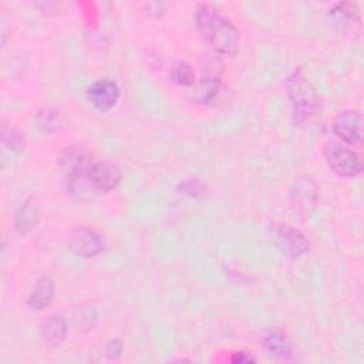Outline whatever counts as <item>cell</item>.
Instances as JSON below:
<instances>
[{
	"instance_id": "cell-1",
	"label": "cell",
	"mask_w": 364,
	"mask_h": 364,
	"mask_svg": "<svg viewBox=\"0 0 364 364\" xmlns=\"http://www.w3.org/2000/svg\"><path fill=\"white\" fill-rule=\"evenodd\" d=\"M195 24L210 47L226 57L240 50V34L233 23L212 4H200L195 11Z\"/></svg>"
},
{
	"instance_id": "cell-2",
	"label": "cell",
	"mask_w": 364,
	"mask_h": 364,
	"mask_svg": "<svg viewBox=\"0 0 364 364\" xmlns=\"http://www.w3.org/2000/svg\"><path fill=\"white\" fill-rule=\"evenodd\" d=\"M286 90L296 124H303L320 109L318 94L300 68H296L289 74Z\"/></svg>"
},
{
	"instance_id": "cell-3",
	"label": "cell",
	"mask_w": 364,
	"mask_h": 364,
	"mask_svg": "<svg viewBox=\"0 0 364 364\" xmlns=\"http://www.w3.org/2000/svg\"><path fill=\"white\" fill-rule=\"evenodd\" d=\"M323 155L327 166L338 176L353 178L361 172V159L360 156L337 141L326 142L323 148Z\"/></svg>"
},
{
	"instance_id": "cell-4",
	"label": "cell",
	"mask_w": 364,
	"mask_h": 364,
	"mask_svg": "<svg viewBox=\"0 0 364 364\" xmlns=\"http://www.w3.org/2000/svg\"><path fill=\"white\" fill-rule=\"evenodd\" d=\"M91 159L92 156L90 151L81 145L67 146L61 152L58 158V165L71 186H74L84 176H88V171L92 166Z\"/></svg>"
},
{
	"instance_id": "cell-5",
	"label": "cell",
	"mask_w": 364,
	"mask_h": 364,
	"mask_svg": "<svg viewBox=\"0 0 364 364\" xmlns=\"http://www.w3.org/2000/svg\"><path fill=\"white\" fill-rule=\"evenodd\" d=\"M68 249L78 257L91 259L105 250V240L94 229L78 228L70 237Z\"/></svg>"
},
{
	"instance_id": "cell-6",
	"label": "cell",
	"mask_w": 364,
	"mask_h": 364,
	"mask_svg": "<svg viewBox=\"0 0 364 364\" xmlns=\"http://www.w3.org/2000/svg\"><path fill=\"white\" fill-rule=\"evenodd\" d=\"M272 232L282 252L290 257H300L306 255L310 249L307 237L300 230L290 225L273 223Z\"/></svg>"
},
{
	"instance_id": "cell-7",
	"label": "cell",
	"mask_w": 364,
	"mask_h": 364,
	"mask_svg": "<svg viewBox=\"0 0 364 364\" xmlns=\"http://www.w3.org/2000/svg\"><path fill=\"white\" fill-rule=\"evenodd\" d=\"M331 131L348 145L360 146L363 142V119L357 111L348 109L340 112L333 119Z\"/></svg>"
},
{
	"instance_id": "cell-8",
	"label": "cell",
	"mask_w": 364,
	"mask_h": 364,
	"mask_svg": "<svg viewBox=\"0 0 364 364\" xmlns=\"http://www.w3.org/2000/svg\"><path fill=\"white\" fill-rule=\"evenodd\" d=\"M87 98L98 111L107 112L115 107L119 100V87L109 78L95 80L87 88Z\"/></svg>"
},
{
	"instance_id": "cell-9",
	"label": "cell",
	"mask_w": 364,
	"mask_h": 364,
	"mask_svg": "<svg viewBox=\"0 0 364 364\" xmlns=\"http://www.w3.org/2000/svg\"><path fill=\"white\" fill-rule=\"evenodd\" d=\"M87 178L95 191L107 193L119 185L122 179V171L117 164L101 161L92 164Z\"/></svg>"
},
{
	"instance_id": "cell-10",
	"label": "cell",
	"mask_w": 364,
	"mask_h": 364,
	"mask_svg": "<svg viewBox=\"0 0 364 364\" xmlns=\"http://www.w3.org/2000/svg\"><path fill=\"white\" fill-rule=\"evenodd\" d=\"M260 346L269 355L274 358L284 361L294 360L293 346L286 333H283L279 328L264 330L260 337Z\"/></svg>"
},
{
	"instance_id": "cell-11",
	"label": "cell",
	"mask_w": 364,
	"mask_h": 364,
	"mask_svg": "<svg viewBox=\"0 0 364 364\" xmlns=\"http://www.w3.org/2000/svg\"><path fill=\"white\" fill-rule=\"evenodd\" d=\"M40 220V209L33 196L26 198L14 213V230L18 235H27L36 229Z\"/></svg>"
},
{
	"instance_id": "cell-12",
	"label": "cell",
	"mask_w": 364,
	"mask_h": 364,
	"mask_svg": "<svg viewBox=\"0 0 364 364\" xmlns=\"http://www.w3.org/2000/svg\"><path fill=\"white\" fill-rule=\"evenodd\" d=\"M327 17L340 28H354L361 24V11L355 3H336L327 10Z\"/></svg>"
},
{
	"instance_id": "cell-13",
	"label": "cell",
	"mask_w": 364,
	"mask_h": 364,
	"mask_svg": "<svg viewBox=\"0 0 364 364\" xmlns=\"http://www.w3.org/2000/svg\"><path fill=\"white\" fill-rule=\"evenodd\" d=\"M54 297H55L54 282L50 277L44 276L37 280L33 290L30 291L27 299V306L33 310H44L53 303Z\"/></svg>"
},
{
	"instance_id": "cell-14",
	"label": "cell",
	"mask_w": 364,
	"mask_h": 364,
	"mask_svg": "<svg viewBox=\"0 0 364 364\" xmlns=\"http://www.w3.org/2000/svg\"><path fill=\"white\" fill-rule=\"evenodd\" d=\"M40 334L44 341L57 346L63 343L67 336V323L61 316H50L41 321Z\"/></svg>"
},
{
	"instance_id": "cell-15",
	"label": "cell",
	"mask_w": 364,
	"mask_h": 364,
	"mask_svg": "<svg viewBox=\"0 0 364 364\" xmlns=\"http://www.w3.org/2000/svg\"><path fill=\"white\" fill-rule=\"evenodd\" d=\"M296 191H294V200L297 202V206L303 210H309L314 208L317 202V188L314 182L309 178H303L296 182Z\"/></svg>"
},
{
	"instance_id": "cell-16",
	"label": "cell",
	"mask_w": 364,
	"mask_h": 364,
	"mask_svg": "<svg viewBox=\"0 0 364 364\" xmlns=\"http://www.w3.org/2000/svg\"><path fill=\"white\" fill-rule=\"evenodd\" d=\"M34 124L37 127V129L43 134H51L57 129H60L64 124L63 117L58 111L47 108V109H41L34 119Z\"/></svg>"
},
{
	"instance_id": "cell-17",
	"label": "cell",
	"mask_w": 364,
	"mask_h": 364,
	"mask_svg": "<svg viewBox=\"0 0 364 364\" xmlns=\"http://www.w3.org/2000/svg\"><path fill=\"white\" fill-rule=\"evenodd\" d=\"M219 90H220L219 78L215 75H206L199 82V87L196 91V98L200 102L208 104V102L213 101V98L218 95Z\"/></svg>"
},
{
	"instance_id": "cell-18",
	"label": "cell",
	"mask_w": 364,
	"mask_h": 364,
	"mask_svg": "<svg viewBox=\"0 0 364 364\" xmlns=\"http://www.w3.org/2000/svg\"><path fill=\"white\" fill-rule=\"evenodd\" d=\"M169 77H171L172 82H175L178 85H183V87L192 85L195 82V71L185 61H178L176 64H173L169 71Z\"/></svg>"
},
{
	"instance_id": "cell-19",
	"label": "cell",
	"mask_w": 364,
	"mask_h": 364,
	"mask_svg": "<svg viewBox=\"0 0 364 364\" xmlns=\"http://www.w3.org/2000/svg\"><path fill=\"white\" fill-rule=\"evenodd\" d=\"M1 142L11 152H21L24 149L23 136L16 129L7 128L6 125L1 128Z\"/></svg>"
},
{
	"instance_id": "cell-20",
	"label": "cell",
	"mask_w": 364,
	"mask_h": 364,
	"mask_svg": "<svg viewBox=\"0 0 364 364\" xmlns=\"http://www.w3.org/2000/svg\"><path fill=\"white\" fill-rule=\"evenodd\" d=\"M122 350H124L122 341L118 338H112V340H109V343L105 347V354L109 358H118L122 354Z\"/></svg>"
},
{
	"instance_id": "cell-21",
	"label": "cell",
	"mask_w": 364,
	"mask_h": 364,
	"mask_svg": "<svg viewBox=\"0 0 364 364\" xmlns=\"http://www.w3.org/2000/svg\"><path fill=\"white\" fill-rule=\"evenodd\" d=\"M253 361H256V358L247 351H236L232 355V363H253Z\"/></svg>"
}]
</instances>
